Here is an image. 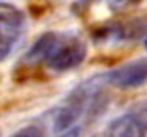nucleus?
<instances>
[{"label": "nucleus", "instance_id": "1", "mask_svg": "<svg viewBox=\"0 0 147 137\" xmlns=\"http://www.w3.org/2000/svg\"><path fill=\"white\" fill-rule=\"evenodd\" d=\"M101 82H105L103 75H95L84 80L57 106H54L51 111V124L54 132L62 134L72 129L74 122L79 121L85 111L92 109L95 100L101 93Z\"/></svg>", "mask_w": 147, "mask_h": 137}, {"label": "nucleus", "instance_id": "2", "mask_svg": "<svg viewBox=\"0 0 147 137\" xmlns=\"http://www.w3.org/2000/svg\"><path fill=\"white\" fill-rule=\"evenodd\" d=\"M103 137H147V98L132 103L106 124Z\"/></svg>", "mask_w": 147, "mask_h": 137}, {"label": "nucleus", "instance_id": "3", "mask_svg": "<svg viewBox=\"0 0 147 137\" xmlns=\"http://www.w3.org/2000/svg\"><path fill=\"white\" fill-rule=\"evenodd\" d=\"M0 23H2V38H0V57L5 60L18 44L25 31L26 16L25 13L10 3L0 5Z\"/></svg>", "mask_w": 147, "mask_h": 137}, {"label": "nucleus", "instance_id": "4", "mask_svg": "<svg viewBox=\"0 0 147 137\" xmlns=\"http://www.w3.org/2000/svg\"><path fill=\"white\" fill-rule=\"evenodd\" d=\"M88 54V48L79 38L61 39L53 54L49 56L46 65L54 72H69L82 65Z\"/></svg>", "mask_w": 147, "mask_h": 137}, {"label": "nucleus", "instance_id": "5", "mask_svg": "<svg viewBox=\"0 0 147 137\" xmlns=\"http://www.w3.org/2000/svg\"><path fill=\"white\" fill-rule=\"evenodd\" d=\"M106 83L121 90H132L147 85V57L134 59L105 75Z\"/></svg>", "mask_w": 147, "mask_h": 137}, {"label": "nucleus", "instance_id": "6", "mask_svg": "<svg viewBox=\"0 0 147 137\" xmlns=\"http://www.w3.org/2000/svg\"><path fill=\"white\" fill-rule=\"evenodd\" d=\"M61 41V36L57 33L47 31L44 34L38 38L36 41L33 42V46L28 49V52L23 57V64H26V67L30 65H36V64L47 62L49 56L53 54V51L56 49V46Z\"/></svg>", "mask_w": 147, "mask_h": 137}, {"label": "nucleus", "instance_id": "7", "mask_svg": "<svg viewBox=\"0 0 147 137\" xmlns=\"http://www.w3.org/2000/svg\"><path fill=\"white\" fill-rule=\"evenodd\" d=\"M10 137H44V129L38 124H30L13 132Z\"/></svg>", "mask_w": 147, "mask_h": 137}, {"label": "nucleus", "instance_id": "8", "mask_svg": "<svg viewBox=\"0 0 147 137\" xmlns=\"http://www.w3.org/2000/svg\"><path fill=\"white\" fill-rule=\"evenodd\" d=\"M136 2H110V8L113 10H124V8H131Z\"/></svg>", "mask_w": 147, "mask_h": 137}, {"label": "nucleus", "instance_id": "9", "mask_svg": "<svg viewBox=\"0 0 147 137\" xmlns=\"http://www.w3.org/2000/svg\"><path fill=\"white\" fill-rule=\"evenodd\" d=\"M80 136H82V129L79 126H75V127H72V129H69V131L62 132V134H59L56 137H80Z\"/></svg>", "mask_w": 147, "mask_h": 137}, {"label": "nucleus", "instance_id": "10", "mask_svg": "<svg viewBox=\"0 0 147 137\" xmlns=\"http://www.w3.org/2000/svg\"><path fill=\"white\" fill-rule=\"evenodd\" d=\"M144 48H146V51H147V38L144 39Z\"/></svg>", "mask_w": 147, "mask_h": 137}]
</instances>
